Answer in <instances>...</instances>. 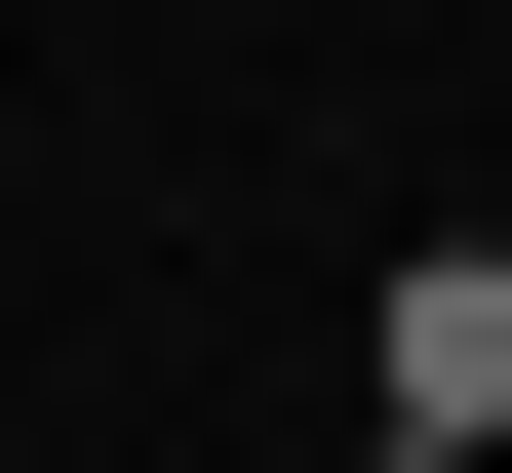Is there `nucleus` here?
Segmentation results:
<instances>
[{
	"label": "nucleus",
	"mask_w": 512,
	"mask_h": 473,
	"mask_svg": "<svg viewBox=\"0 0 512 473\" xmlns=\"http://www.w3.org/2000/svg\"><path fill=\"white\" fill-rule=\"evenodd\" d=\"M355 473H512V237H434V276H394V395H355Z\"/></svg>",
	"instance_id": "obj_1"
}]
</instances>
